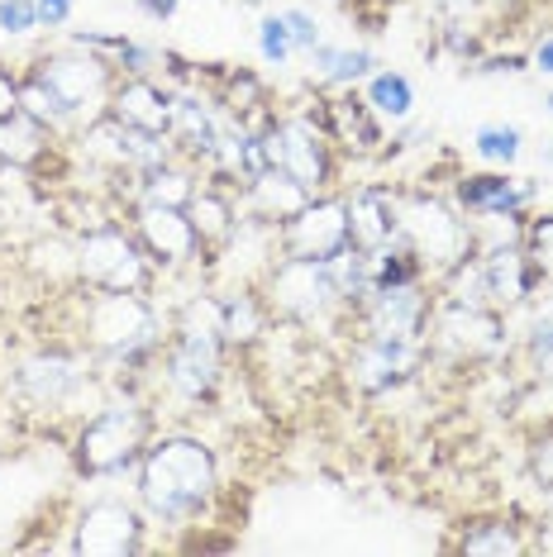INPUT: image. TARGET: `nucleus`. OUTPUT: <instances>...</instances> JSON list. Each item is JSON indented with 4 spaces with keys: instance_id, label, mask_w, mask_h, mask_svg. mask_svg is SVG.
Returning a JSON list of instances; mask_svg holds the SVG:
<instances>
[{
    "instance_id": "19",
    "label": "nucleus",
    "mask_w": 553,
    "mask_h": 557,
    "mask_svg": "<svg viewBox=\"0 0 553 557\" xmlns=\"http://www.w3.org/2000/svg\"><path fill=\"white\" fill-rule=\"evenodd\" d=\"M482 276H487V300L496 306H515L530 290V276H525V258L515 248H492L482 258Z\"/></svg>"
},
{
    "instance_id": "3",
    "label": "nucleus",
    "mask_w": 553,
    "mask_h": 557,
    "mask_svg": "<svg viewBox=\"0 0 553 557\" xmlns=\"http://www.w3.org/2000/svg\"><path fill=\"white\" fill-rule=\"evenodd\" d=\"M258 138H262V153H268V168H282L306 191H320L330 182V158H324V138L316 134V124L286 120V124H272Z\"/></svg>"
},
{
    "instance_id": "2",
    "label": "nucleus",
    "mask_w": 553,
    "mask_h": 557,
    "mask_svg": "<svg viewBox=\"0 0 553 557\" xmlns=\"http://www.w3.org/2000/svg\"><path fill=\"white\" fill-rule=\"evenodd\" d=\"M401 238L410 244L415 258L439 262V268L463 262L468 258V244H472L463 220H454V210L439 206V200H410V206H401Z\"/></svg>"
},
{
    "instance_id": "14",
    "label": "nucleus",
    "mask_w": 553,
    "mask_h": 557,
    "mask_svg": "<svg viewBox=\"0 0 553 557\" xmlns=\"http://www.w3.org/2000/svg\"><path fill=\"white\" fill-rule=\"evenodd\" d=\"M410 367H415V338L372 334L358 352V382L368 391H386V386H396Z\"/></svg>"
},
{
    "instance_id": "35",
    "label": "nucleus",
    "mask_w": 553,
    "mask_h": 557,
    "mask_svg": "<svg viewBox=\"0 0 553 557\" xmlns=\"http://www.w3.org/2000/svg\"><path fill=\"white\" fill-rule=\"evenodd\" d=\"M34 10H39V24L58 29V24H67V15H72V0H34Z\"/></svg>"
},
{
    "instance_id": "26",
    "label": "nucleus",
    "mask_w": 553,
    "mask_h": 557,
    "mask_svg": "<svg viewBox=\"0 0 553 557\" xmlns=\"http://www.w3.org/2000/svg\"><path fill=\"white\" fill-rule=\"evenodd\" d=\"M472 144L487 162H506L511 168V162L520 158V129H515V124H482Z\"/></svg>"
},
{
    "instance_id": "38",
    "label": "nucleus",
    "mask_w": 553,
    "mask_h": 557,
    "mask_svg": "<svg viewBox=\"0 0 553 557\" xmlns=\"http://www.w3.org/2000/svg\"><path fill=\"white\" fill-rule=\"evenodd\" d=\"M468 5H472V0H430V10H439V15H448V20L463 15Z\"/></svg>"
},
{
    "instance_id": "23",
    "label": "nucleus",
    "mask_w": 553,
    "mask_h": 557,
    "mask_svg": "<svg viewBox=\"0 0 553 557\" xmlns=\"http://www.w3.org/2000/svg\"><path fill=\"white\" fill-rule=\"evenodd\" d=\"M20 110H24V115H29L34 124H44V129H53V124H62V120L72 115V110L62 106V96H58L44 77H29V82L20 86Z\"/></svg>"
},
{
    "instance_id": "25",
    "label": "nucleus",
    "mask_w": 553,
    "mask_h": 557,
    "mask_svg": "<svg viewBox=\"0 0 553 557\" xmlns=\"http://www.w3.org/2000/svg\"><path fill=\"white\" fill-rule=\"evenodd\" d=\"M310 62H316L330 82H358V77H368L372 53H344V48L316 44V48H310Z\"/></svg>"
},
{
    "instance_id": "24",
    "label": "nucleus",
    "mask_w": 553,
    "mask_h": 557,
    "mask_svg": "<svg viewBox=\"0 0 553 557\" xmlns=\"http://www.w3.org/2000/svg\"><path fill=\"white\" fill-rule=\"evenodd\" d=\"M39 129L44 124H34L29 115H10V120H0V158H10V162H34L39 158Z\"/></svg>"
},
{
    "instance_id": "32",
    "label": "nucleus",
    "mask_w": 553,
    "mask_h": 557,
    "mask_svg": "<svg viewBox=\"0 0 553 557\" xmlns=\"http://www.w3.org/2000/svg\"><path fill=\"white\" fill-rule=\"evenodd\" d=\"M34 24H39L34 0H0V29L5 34H29Z\"/></svg>"
},
{
    "instance_id": "40",
    "label": "nucleus",
    "mask_w": 553,
    "mask_h": 557,
    "mask_svg": "<svg viewBox=\"0 0 553 557\" xmlns=\"http://www.w3.org/2000/svg\"><path fill=\"white\" fill-rule=\"evenodd\" d=\"M544 158H549V168H553V148H549V153H544Z\"/></svg>"
},
{
    "instance_id": "22",
    "label": "nucleus",
    "mask_w": 553,
    "mask_h": 557,
    "mask_svg": "<svg viewBox=\"0 0 553 557\" xmlns=\"http://www.w3.org/2000/svg\"><path fill=\"white\" fill-rule=\"evenodd\" d=\"M368 106H372V115H382V120H406L415 106V91L401 72H377L368 82Z\"/></svg>"
},
{
    "instance_id": "4",
    "label": "nucleus",
    "mask_w": 553,
    "mask_h": 557,
    "mask_svg": "<svg viewBox=\"0 0 553 557\" xmlns=\"http://www.w3.org/2000/svg\"><path fill=\"white\" fill-rule=\"evenodd\" d=\"M138 443H144V414L134 405H110L96 414L82 434V467L86 472H120L134 462Z\"/></svg>"
},
{
    "instance_id": "33",
    "label": "nucleus",
    "mask_w": 553,
    "mask_h": 557,
    "mask_svg": "<svg viewBox=\"0 0 553 557\" xmlns=\"http://www.w3.org/2000/svg\"><path fill=\"white\" fill-rule=\"evenodd\" d=\"M530 258H534V268L553 282V214H544V220L530 230Z\"/></svg>"
},
{
    "instance_id": "30",
    "label": "nucleus",
    "mask_w": 553,
    "mask_h": 557,
    "mask_svg": "<svg viewBox=\"0 0 553 557\" xmlns=\"http://www.w3.org/2000/svg\"><path fill=\"white\" fill-rule=\"evenodd\" d=\"M148 200H158V206H182V200H192V182H186L182 172H158L148 176Z\"/></svg>"
},
{
    "instance_id": "27",
    "label": "nucleus",
    "mask_w": 553,
    "mask_h": 557,
    "mask_svg": "<svg viewBox=\"0 0 553 557\" xmlns=\"http://www.w3.org/2000/svg\"><path fill=\"white\" fill-rule=\"evenodd\" d=\"M258 48H262V62L268 67H282L286 58H292V29H286V20L282 15H272V20H262L258 24Z\"/></svg>"
},
{
    "instance_id": "16",
    "label": "nucleus",
    "mask_w": 553,
    "mask_h": 557,
    "mask_svg": "<svg viewBox=\"0 0 553 557\" xmlns=\"http://www.w3.org/2000/svg\"><path fill=\"white\" fill-rule=\"evenodd\" d=\"M120 124L130 129H148V134H168L172 129V100L158 91L153 82H130L115 96V110H110Z\"/></svg>"
},
{
    "instance_id": "34",
    "label": "nucleus",
    "mask_w": 553,
    "mask_h": 557,
    "mask_svg": "<svg viewBox=\"0 0 553 557\" xmlns=\"http://www.w3.org/2000/svg\"><path fill=\"white\" fill-rule=\"evenodd\" d=\"M282 20H286V29H292V44H296V48H306V53H310V48L320 44V24L310 20L306 10H286Z\"/></svg>"
},
{
    "instance_id": "28",
    "label": "nucleus",
    "mask_w": 553,
    "mask_h": 557,
    "mask_svg": "<svg viewBox=\"0 0 553 557\" xmlns=\"http://www.w3.org/2000/svg\"><path fill=\"white\" fill-rule=\"evenodd\" d=\"M220 324H224V338H254L258 334V310H254V300L248 296H238L230 300V306H220Z\"/></svg>"
},
{
    "instance_id": "29",
    "label": "nucleus",
    "mask_w": 553,
    "mask_h": 557,
    "mask_svg": "<svg viewBox=\"0 0 553 557\" xmlns=\"http://www.w3.org/2000/svg\"><path fill=\"white\" fill-rule=\"evenodd\" d=\"M463 553H520V539L506 524H482L463 539Z\"/></svg>"
},
{
    "instance_id": "6",
    "label": "nucleus",
    "mask_w": 553,
    "mask_h": 557,
    "mask_svg": "<svg viewBox=\"0 0 553 557\" xmlns=\"http://www.w3.org/2000/svg\"><path fill=\"white\" fill-rule=\"evenodd\" d=\"M272 296H276V306H282L286 314L316 320V314L330 306V300L344 296V290H339L330 262H320V258H286L282 268H276V276H272Z\"/></svg>"
},
{
    "instance_id": "1",
    "label": "nucleus",
    "mask_w": 553,
    "mask_h": 557,
    "mask_svg": "<svg viewBox=\"0 0 553 557\" xmlns=\"http://www.w3.org/2000/svg\"><path fill=\"white\" fill-rule=\"evenodd\" d=\"M138 486H144V500L153 515L186 519L206 505L210 486H216V458L196 438H162L148 448Z\"/></svg>"
},
{
    "instance_id": "41",
    "label": "nucleus",
    "mask_w": 553,
    "mask_h": 557,
    "mask_svg": "<svg viewBox=\"0 0 553 557\" xmlns=\"http://www.w3.org/2000/svg\"><path fill=\"white\" fill-rule=\"evenodd\" d=\"M549 115H553V96H549Z\"/></svg>"
},
{
    "instance_id": "10",
    "label": "nucleus",
    "mask_w": 553,
    "mask_h": 557,
    "mask_svg": "<svg viewBox=\"0 0 553 557\" xmlns=\"http://www.w3.org/2000/svg\"><path fill=\"white\" fill-rule=\"evenodd\" d=\"M216 372H220V358H216V329H186L177 352L168 362V382L182 391V396L200 400L210 386H216Z\"/></svg>"
},
{
    "instance_id": "37",
    "label": "nucleus",
    "mask_w": 553,
    "mask_h": 557,
    "mask_svg": "<svg viewBox=\"0 0 553 557\" xmlns=\"http://www.w3.org/2000/svg\"><path fill=\"white\" fill-rule=\"evenodd\" d=\"M534 67H539V72H549V77H553V34L534 48Z\"/></svg>"
},
{
    "instance_id": "39",
    "label": "nucleus",
    "mask_w": 553,
    "mask_h": 557,
    "mask_svg": "<svg viewBox=\"0 0 553 557\" xmlns=\"http://www.w3.org/2000/svg\"><path fill=\"white\" fill-rule=\"evenodd\" d=\"M138 5L148 10V15H158V20H168L172 10H177V0H138Z\"/></svg>"
},
{
    "instance_id": "36",
    "label": "nucleus",
    "mask_w": 553,
    "mask_h": 557,
    "mask_svg": "<svg viewBox=\"0 0 553 557\" xmlns=\"http://www.w3.org/2000/svg\"><path fill=\"white\" fill-rule=\"evenodd\" d=\"M10 115H20V86L5 67H0V120H10Z\"/></svg>"
},
{
    "instance_id": "11",
    "label": "nucleus",
    "mask_w": 553,
    "mask_h": 557,
    "mask_svg": "<svg viewBox=\"0 0 553 557\" xmlns=\"http://www.w3.org/2000/svg\"><path fill=\"white\" fill-rule=\"evenodd\" d=\"M401 234V206L386 191H358L348 200V244L372 252Z\"/></svg>"
},
{
    "instance_id": "13",
    "label": "nucleus",
    "mask_w": 553,
    "mask_h": 557,
    "mask_svg": "<svg viewBox=\"0 0 553 557\" xmlns=\"http://www.w3.org/2000/svg\"><path fill=\"white\" fill-rule=\"evenodd\" d=\"M39 77L62 96V106L72 115L106 96V62H96V58H53V62H44Z\"/></svg>"
},
{
    "instance_id": "9",
    "label": "nucleus",
    "mask_w": 553,
    "mask_h": 557,
    "mask_svg": "<svg viewBox=\"0 0 553 557\" xmlns=\"http://www.w3.org/2000/svg\"><path fill=\"white\" fill-rule=\"evenodd\" d=\"M138 548V519L130 505H115V500H100L82 515V529H77V553H91V557H124Z\"/></svg>"
},
{
    "instance_id": "8",
    "label": "nucleus",
    "mask_w": 553,
    "mask_h": 557,
    "mask_svg": "<svg viewBox=\"0 0 553 557\" xmlns=\"http://www.w3.org/2000/svg\"><path fill=\"white\" fill-rule=\"evenodd\" d=\"M292 238L296 258H334V252L348 248V206L344 200H320V206H306L300 214H292Z\"/></svg>"
},
{
    "instance_id": "31",
    "label": "nucleus",
    "mask_w": 553,
    "mask_h": 557,
    "mask_svg": "<svg viewBox=\"0 0 553 557\" xmlns=\"http://www.w3.org/2000/svg\"><path fill=\"white\" fill-rule=\"evenodd\" d=\"M192 224L200 238H220V234H230V210H224V200H216V196H200Z\"/></svg>"
},
{
    "instance_id": "17",
    "label": "nucleus",
    "mask_w": 553,
    "mask_h": 557,
    "mask_svg": "<svg viewBox=\"0 0 553 557\" xmlns=\"http://www.w3.org/2000/svg\"><path fill=\"white\" fill-rule=\"evenodd\" d=\"M439 334L458 352H496L501 348V324L487 310H472V306H448V314L439 320Z\"/></svg>"
},
{
    "instance_id": "18",
    "label": "nucleus",
    "mask_w": 553,
    "mask_h": 557,
    "mask_svg": "<svg viewBox=\"0 0 553 557\" xmlns=\"http://www.w3.org/2000/svg\"><path fill=\"white\" fill-rule=\"evenodd\" d=\"M77 382H82L77 362L58 358V352H48V358H29L20 367V386L29 391L34 400H62Z\"/></svg>"
},
{
    "instance_id": "15",
    "label": "nucleus",
    "mask_w": 553,
    "mask_h": 557,
    "mask_svg": "<svg viewBox=\"0 0 553 557\" xmlns=\"http://www.w3.org/2000/svg\"><path fill=\"white\" fill-rule=\"evenodd\" d=\"M420 320H425V300H420V290H415L410 282L372 290V334L415 338L420 334Z\"/></svg>"
},
{
    "instance_id": "42",
    "label": "nucleus",
    "mask_w": 553,
    "mask_h": 557,
    "mask_svg": "<svg viewBox=\"0 0 553 557\" xmlns=\"http://www.w3.org/2000/svg\"><path fill=\"white\" fill-rule=\"evenodd\" d=\"M0 162H5V158H0Z\"/></svg>"
},
{
    "instance_id": "7",
    "label": "nucleus",
    "mask_w": 553,
    "mask_h": 557,
    "mask_svg": "<svg viewBox=\"0 0 553 557\" xmlns=\"http://www.w3.org/2000/svg\"><path fill=\"white\" fill-rule=\"evenodd\" d=\"M82 272L106 290H138L144 282V258L120 230H100L82 244Z\"/></svg>"
},
{
    "instance_id": "21",
    "label": "nucleus",
    "mask_w": 553,
    "mask_h": 557,
    "mask_svg": "<svg viewBox=\"0 0 553 557\" xmlns=\"http://www.w3.org/2000/svg\"><path fill=\"white\" fill-rule=\"evenodd\" d=\"M254 200L262 214H276V220H292L310 206V191L300 182H292L282 168H268L262 176H254Z\"/></svg>"
},
{
    "instance_id": "20",
    "label": "nucleus",
    "mask_w": 553,
    "mask_h": 557,
    "mask_svg": "<svg viewBox=\"0 0 553 557\" xmlns=\"http://www.w3.org/2000/svg\"><path fill=\"white\" fill-rule=\"evenodd\" d=\"M458 200L477 214H511L515 206L530 200V186H515L506 176H468V182L458 186Z\"/></svg>"
},
{
    "instance_id": "12",
    "label": "nucleus",
    "mask_w": 553,
    "mask_h": 557,
    "mask_svg": "<svg viewBox=\"0 0 553 557\" xmlns=\"http://www.w3.org/2000/svg\"><path fill=\"white\" fill-rule=\"evenodd\" d=\"M138 234L148 238V248L168 262H186L196 252V224L182 214V206H158V200H144L138 210Z\"/></svg>"
},
{
    "instance_id": "5",
    "label": "nucleus",
    "mask_w": 553,
    "mask_h": 557,
    "mask_svg": "<svg viewBox=\"0 0 553 557\" xmlns=\"http://www.w3.org/2000/svg\"><path fill=\"white\" fill-rule=\"evenodd\" d=\"M91 334L100 348L120 352V358H134L138 348L153 344L158 324H153V310L134 296V290H110L106 300H96L91 310Z\"/></svg>"
}]
</instances>
